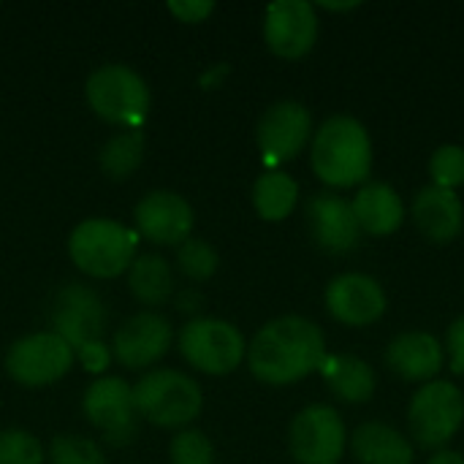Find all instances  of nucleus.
I'll return each instance as SVG.
<instances>
[{
  "label": "nucleus",
  "instance_id": "obj_19",
  "mask_svg": "<svg viewBox=\"0 0 464 464\" xmlns=\"http://www.w3.org/2000/svg\"><path fill=\"white\" fill-rule=\"evenodd\" d=\"M416 231L432 245H451L464 231V201L459 193L424 185L411 204Z\"/></svg>",
  "mask_w": 464,
  "mask_h": 464
},
{
  "label": "nucleus",
  "instance_id": "obj_26",
  "mask_svg": "<svg viewBox=\"0 0 464 464\" xmlns=\"http://www.w3.org/2000/svg\"><path fill=\"white\" fill-rule=\"evenodd\" d=\"M220 266L218 250L198 237H190L177 247V269L190 280V283H207Z\"/></svg>",
  "mask_w": 464,
  "mask_h": 464
},
{
  "label": "nucleus",
  "instance_id": "obj_33",
  "mask_svg": "<svg viewBox=\"0 0 464 464\" xmlns=\"http://www.w3.org/2000/svg\"><path fill=\"white\" fill-rule=\"evenodd\" d=\"M166 11L185 24H198L215 11V3H209V0H171V3H166Z\"/></svg>",
  "mask_w": 464,
  "mask_h": 464
},
{
  "label": "nucleus",
  "instance_id": "obj_35",
  "mask_svg": "<svg viewBox=\"0 0 464 464\" xmlns=\"http://www.w3.org/2000/svg\"><path fill=\"white\" fill-rule=\"evenodd\" d=\"M201 302L204 299H201V294L196 288H185V291H177L174 294V304H177L179 313H198Z\"/></svg>",
  "mask_w": 464,
  "mask_h": 464
},
{
  "label": "nucleus",
  "instance_id": "obj_15",
  "mask_svg": "<svg viewBox=\"0 0 464 464\" xmlns=\"http://www.w3.org/2000/svg\"><path fill=\"white\" fill-rule=\"evenodd\" d=\"M174 343V329L158 310H141L125 318L111 337V356L125 370H150Z\"/></svg>",
  "mask_w": 464,
  "mask_h": 464
},
{
  "label": "nucleus",
  "instance_id": "obj_29",
  "mask_svg": "<svg viewBox=\"0 0 464 464\" xmlns=\"http://www.w3.org/2000/svg\"><path fill=\"white\" fill-rule=\"evenodd\" d=\"M44 443L27 430L0 432V464H44Z\"/></svg>",
  "mask_w": 464,
  "mask_h": 464
},
{
  "label": "nucleus",
  "instance_id": "obj_27",
  "mask_svg": "<svg viewBox=\"0 0 464 464\" xmlns=\"http://www.w3.org/2000/svg\"><path fill=\"white\" fill-rule=\"evenodd\" d=\"M430 185L443 190H459L464 185V147L462 144H440L427 163Z\"/></svg>",
  "mask_w": 464,
  "mask_h": 464
},
{
  "label": "nucleus",
  "instance_id": "obj_7",
  "mask_svg": "<svg viewBox=\"0 0 464 464\" xmlns=\"http://www.w3.org/2000/svg\"><path fill=\"white\" fill-rule=\"evenodd\" d=\"M464 427V392L446 378L416 389L408 405V432L413 446L427 451L449 449Z\"/></svg>",
  "mask_w": 464,
  "mask_h": 464
},
{
  "label": "nucleus",
  "instance_id": "obj_20",
  "mask_svg": "<svg viewBox=\"0 0 464 464\" xmlns=\"http://www.w3.org/2000/svg\"><path fill=\"white\" fill-rule=\"evenodd\" d=\"M351 209L359 223V231L378 239L397 234L408 220V207L397 193V188L378 179H370L367 185L356 188L351 198Z\"/></svg>",
  "mask_w": 464,
  "mask_h": 464
},
{
  "label": "nucleus",
  "instance_id": "obj_6",
  "mask_svg": "<svg viewBox=\"0 0 464 464\" xmlns=\"http://www.w3.org/2000/svg\"><path fill=\"white\" fill-rule=\"evenodd\" d=\"M177 348L182 359L204 375H231L247 359V340L226 318L193 315L177 334Z\"/></svg>",
  "mask_w": 464,
  "mask_h": 464
},
{
  "label": "nucleus",
  "instance_id": "obj_9",
  "mask_svg": "<svg viewBox=\"0 0 464 464\" xmlns=\"http://www.w3.org/2000/svg\"><path fill=\"white\" fill-rule=\"evenodd\" d=\"M348 427L334 405L313 402L288 427V451L296 464H340L348 451Z\"/></svg>",
  "mask_w": 464,
  "mask_h": 464
},
{
  "label": "nucleus",
  "instance_id": "obj_17",
  "mask_svg": "<svg viewBox=\"0 0 464 464\" xmlns=\"http://www.w3.org/2000/svg\"><path fill=\"white\" fill-rule=\"evenodd\" d=\"M52 332H57L73 351L103 337L106 307L95 288L84 283H68L57 291L52 304Z\"/></svg>",
  "mask_w": 464,
  "mask_h": 464
},
{
  "label": "nucleus",
  "instance_id": "obj_11",
  "mask_svg": "<svg viewBox=\"0 0 464 464\" xmlns=\"http://www.w3.org/2000/svg\"><path fill=\"white\" fill-rule=\"evenodd\" d=\"M84 419L103 435L111 446H128L136 438V408H133V386L120 375L95 378L82 400Z\"/></svg>",
  "mask_w": 464,
  "mask_h": 464
},
{
  "label": "nucleus",
  "instance_id": "obj_31",
  "mask_svg": "<svg viewBox=\"0 0 464 464\" xmlns=\"http://www.w3.org/2000/svg\"><path fill=\"white\" fill-rule=\"evenodd\" d=\"M76 362L82 364L84 372L90 375H103L109 370V364L114 362L111 356V345H106L103 340H95V343H87L82 348H76Z\"/></svg>",
  "mask_w": 464,
  "mask_h": 464
},
{
  "label": "nucleus",
  "instance_id": "obj_37",
  "mask_svg": "<svg viewBox=\"0 0 464 464\" xmlns=\"http://www.w3.org/2000/svg\"><path fill=\"white\" fill-rule=\"evenodd\" d=\"M359 5H362V3L353 0V3H318L315 8H326V11H356Z\"/></svg>",
  "mask_w": 464,
  "mask_h": 464
},
{
  "label": "nucleus",
  "instance_id": "obj_10",
  "mask_svg": "<svg viewBox=\"0 0 464 464\" xmlns=\"http://www.w3.org/2000/svg\"><path fill=\"white\" fill-rule=\"evenodd\" d=\"M313 133V114L302 101L283 98L264 109L256 125V144L266 169H280L283 163L296 160L310 147Z\"/></svg>",
  "mask_w": 464,
  "mask_h": 464
},
{
  "label": "nucleus",
  "instance_id": "obj_25",
  "mask_svg": "<svg viewBox=\"0 0 464 464\" xmlns=\"http://www.w3.org/2000/svg\"><path fill=\"white\" fill-rule=\"evenodd\" d=\"M144 150H147V139L139 128L117 130L101 147V155H98L101 171L109 179H128L141 166Z\"/></svg>",
  "mask_w": 464,
  "mask_h": 464
},
{
  "label": "nucleus",
  "instance_id": "obj_24",
  "mask_svg": "<svg viewBox=\"0 0 464 464\" xmlns=\"http://www.w3.org/2000/svg\"><path fill=\"white\" fill-rule=\"evenodd\" d=\"M253 209L266 223H283L299 204V182L283 169H266L256 177L250 190Z\"/></svg>",
  "mask_w": 464,
  "mask_h": 464
},
{
  "label": "nucleus",
  "instance_id": "obj_16",
  "mask_svg": "<svg viewBox=\"0 0 464 464\" xmlns=\"http://www.w3.org/2000/svg\"><path fill=\"white\" fill-rule=\"evenodd\" d=\"M304 220L313 245L329 256H348L362 242V231L353 218L351 198L337 196L334 190L310 196L304 207Z\"/></svg>",
  "mask_w": 464,
  "mask_h": 464
},
{
  "label": "nucleus",
  "instance_id": "obj_5",
  "mask_svg": "<svg viewBox=\"0 0 464 464\" xmlns=\"http://www.w3.org/2000/svg\"><path fill=\"white\" fill-rule=\"evenodd\" d=\"M84 98L103 122L117 125L120 130H141L152 109L150 84L125 63L98 65L84 82Z\"/></svg>",
  "mask_w": 464,
  "mask_h": 464
},
{
  "label": "nucleus",
  "instance_id": "obj_13",
  "mask_svg": "<svg viewBox=\"0 0 464 464\" xmlns=\"http://www.w3.org/2000/svg\"><path fill=\"white\" fill-rule=\"evenodd\" d=\"M324 304L337 324L348 329H367L386 315L389 296L378 277L367 272H343L329 280Z\"/></svg>",
  "mask_w": 464,
  "mask_h": 464
},
{
  "label": "nucleus",
  "instance_id": "obj_30",
  "mask_svg": "<svg viewBox=\"0 0 464 464\" xmlns=\"http://www.w3.org/2000/svg\"><path fill=\"white\" fill-rule=\"evenodd\" d=\"M169 459L171 464H212L215 462V446L201 430H179L169 443Z\"/></svg>",
  "mask_w": 464,
  "mask_h": 464
},
{
  "label": "nucleus",
  "instance_id": "obj_34",
  "mask_svg": "<svg viewBox=\"0 0 464 464\" xmlns=\"http://www.w3.org/2000/svg\"><path fill=\"white\" fill-rule=\"evenodd\" d=\"M228 73H231V65H228V63H215V65H209V68L201 73L198 84H201L204 90H218V87H223V82L228 79Z\"/></svg>",
  "mask_w": 464,
  "mask_h": 464
},
{
  "label": "nucleus",
  "instance_id": "obj_23",
  "mask_svg": "<svg viewBox=\"0 0 464 464\" xmlns=\"http://www.w3.org/2000/svg\"><path fill=\"white\" fill-rule=\"evenodd\" d=\"M130 296L144 304L147 310H158L177 294V277L174 266L160 253H141L133 258L130 269L125 272Z\"/></svg>",
  "mask_w": 464,
  "mask_h": 464
},
{
  "label": "nucleus",
  "instance_id": "obj_22",
  "mask_svg": "<svg viewBox=\"0 0 464 464\" xmlns=\"http://www.w3.org/2000/svg\"><path fill=\"white\" fill-rule=\"evenodd\" d=\"M318 375L324 378L326 389L345 405H367L378 389L375 367L353 353H326Z\"/></svg>",
  "mask_w": 464,
  "mask_h": 464
},
{
  "label": "nucleus",
  "instance_id": "obj_36",
  "mask_svg": "<svg viewBox=\"0 0 464 464\" xmlns=\"http://www.w3.org/2000/svg\"><path fill=\"white\" fill-rule=\"evenodd\" d=\"M427 464H464V454L457 449H440V451H432Z\"/></svg>",
  "mask_w": 464,
  "mask_h": 464
},
{
  "label": "nucleus",
  "instance_id": "obj_18",
  "mask_svg": "<svg viewBox=\"0 0 464 464\" xmlns=\"http://www.w3.org/2000/svg\"><path fill=\"white\" fill-rule=\"evenodd\" d=\"M386 367L394 378L424 386L440 378L446 348L432 332H402L386 345Z\"/></svg>",
  "mask_w": 464,
  "mask_h": 464
},
{
  "label": "nucleus",
  "instance_id": "obj_12",
  "mask_svg": "<svg viewBox=\"0 0 464 464\" xmlns=\"http://www.w3.org/2000/svg\"><path fill=\"white\" fill-rule=\"evenodd\" d=\"M261 33L272 54L283 60H302L318 44V8L307 0H275L264 11Z\"/></svg>",
  "mask_w": 464,
  "mask_h": 464
},
{
  "label": "nucleus",
  "instance_id": "obj_3",
  "mask_svg": "<svg viewBox=\"0 0 464 464\" xmlns=\"http://www.w3.org/2000/svg\"><path fill=\"white\" fill-rule=\"evenodd\" d=\"M139 234L111 218H87L73 226L68 237V256L73 266L92 280H114L133 264Z\"/></svg>",
  "mask_w": 464,
  "mask_h": 464
},
{
  "label": "nucleus",
  "instance_id": "obj_1",
  "mask_svg": "<svg viewBox=\"0 0 464 464\" xmlns=\"http://www.w3.org/2000/svg\"><path fill=\"white\" fill-rule=\"evenodd\" d=\"M321 326L304 315L266 321L247 343V367L266 386H294L321 370L326 359Z\"/></svg>",
  "mask_w": 464,
  "mask_h": 464
},
{
  "label": "nucleus",
  "instance_id": "obj_32",
  "mask_svg": "<svg viewBox=\"0 0 464 464\" xmlns=\"http://www.w3.org/2000/svg\"><path fill=\"white\" fill-rule=\"evenodd\" d=\"M446 362H449V370L454 375H464V313L459 318L451 321L449 332H446Z\"/></svg>",
  "mask_w": 464,
  "mask_h": 464
},
{
  "label": "nucleus",
  "instance_id": "obj_4",
  "mask_svg": "<svg viewBox=\"0 0 464 464\" xmlns=\"http://www.w3.org/2000/svg\"><path fill=\"white\" fill-rule=\"evenodd\" d=\"M133 408L139 419L160 430H188L201 416L204 394L193 375L160 367L133 383Z\"/></svg>",
  "mask_w": 464,
  "mask_h": 464
},
{
  "label": "nucleus",
  "instance_id": "obj_28",
  "mask_svg": "<svg viewBox=\"0 0 464 464\" xmlns=\"http://www.w3.org/2000/svg\"><path fill=\"white\" fill-rule=\"evenodd\" d=\"M49 464H106L103 449L79 435H57L46 449Z\"/></svg>",
  "mask_w": 464,
  "mask_h": 464
},
{
  "label": "nucleus",
  "instance_id": "obj_14",
  "mask_svg": "<svg viewBox=\"0 0 464 464\" xmlns=\"http://www.w3.org/2000/svg\"><path fill=\"white\" fill-rule=\"evenodd\" d=\"M133 231L152 245L179 247L193 237L196 209L174 190H150L133 207Z\"/></svg>",
  "mask_w": 464,
  "mask_h": 464
},
{
  "label": "nucleus",
  "instance_id": "obj_21",
  "mask_svg": "<svg viewBox=\"0 0 464 464\" xmlns=\"http://www.w3.org/2000/svg\"><path fill=\"white\" fill-rule=\"evenodd\" d=\"M348 451L356 464H416V446L386 421H364L348 435Z\"/></svg>",
  "mask_w": 464,
  "mask_h": 464
},
{
  "label": "nucleus",
  "instance_id": "obj_2",
  "mask_svg": "<svg viewBox=\"0 0 464 464\" xmlns=\"http://www.w3.org/2000/svg\"><path fill=\"white\" fill-rule=\"evenodd\" d=\"M313 174L337 190H356L370 182L375 166V144L367 125L353 114L326 117L310 141Z\"/></svg>",
  "mask_w": 464,
  "mask_h": 464
},
{
  "label": "nucleus",
  "instance_id": "obj_8",
  "mask_svg": "<svg viewBox=\"0 0 464 464\" xmlns=\"http://www.w3.org/2000/svg\"><path fill=\"white\" fill-rule=\"evenodd\" d=\"M76 364V351L52 329L19 337L5 353V372L24 389L52 386Z\"/></svg>",
  "mask_w": 464,
  "mask_h": 464
}]
</instances>
